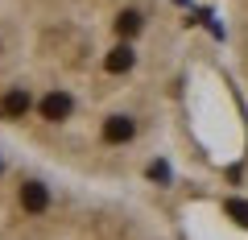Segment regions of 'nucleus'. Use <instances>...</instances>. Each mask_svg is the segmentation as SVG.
Instances as JSON below:
<instances>
[{"mask_svg": "<svg viewBox=\"0 0 248 240\" xmlns=\"http://www.w3.org/2000/svg\"><path fill=\"white\" fill-rule=\"evenodd\" d=\"M182 25L170 0H0V128L87 182L133 191L174 153Z\"/></svg>", "mask_w": 248, "mask_h": 240, "instance_id": "1", "label": "nucleus"}, {"mask_svg": "<svg viewBox=\"0 0 248 240\" xmlns=\"http://www.w3.org/2000/svg\"><path fill=\"white\" fill-rule=\"evenodd\" d=\"M0 240H178L137 191L87 182L0 141Z\"/></svg>", "mask_w": 248, "mask_h": 240, "instance_id": "2", "label": "nucleus"}, {"mask_svg": "<svg viewBox=\"0 0 248 240\" xmlns=\"http://www.w3.org/2000/svg\"><path fill=\"white\" fill-rule=\"evenodd\" d=\"M228 33H232V58H236L240 87L248 96V0H228Z\"/></svg>", "mask_w": 248, "mask_h": 240, "instance_id": "3", "label": "nucleus"}]
</instances>
